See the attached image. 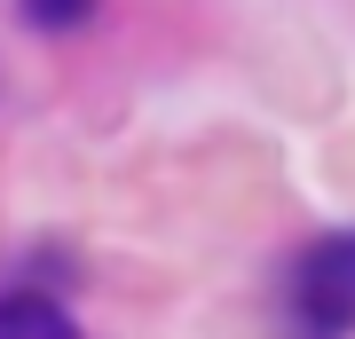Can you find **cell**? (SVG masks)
Segmentation results:
<instances>
[{
  "label": "cell",
  "instance_id": "obj_1",
  "mask_svg": "<svg viewBox=\"0 0 355 339\" xmlns=\"http://www.w3.org/2000/svg\"><path fill=\"white\" fill-rule=\"evenodd\" d=\"M300 315L316 331H347L355 324V229L308 245V261H300Z\"/></svg>",
  "mask_w": 355,
  "mask_h": 339
},
{
  "label": "cell",
  "instance_id": "obj_2",
  "mask_svg": "<svg viewBox=\"0 0 355 339\" xmlns=\"http://www.w3.org/2000/svg\"><path fill=\"white\" fill-rule=\"evenodd\" d=\"M0 339H79V324L40 292H8L0 300Z\"/></svg>",
  "mask_w": 355,
  "mask_h": 339
},
{
  "label": "cell",
  "instance_id": "obj_3",
  "mask_svg": "<svg viewBox=\"0 0 355 339\" xmlns=\"http://www.w3.org/2000/svg\"><path fill=\"white\" fill-rule=\"evenodd\" d=\"M87 8H95V0H24V16H32V24H79Z\"/></svg>",
  "mask_w": 355,
  "mask_h": 339
}]
</instances>
